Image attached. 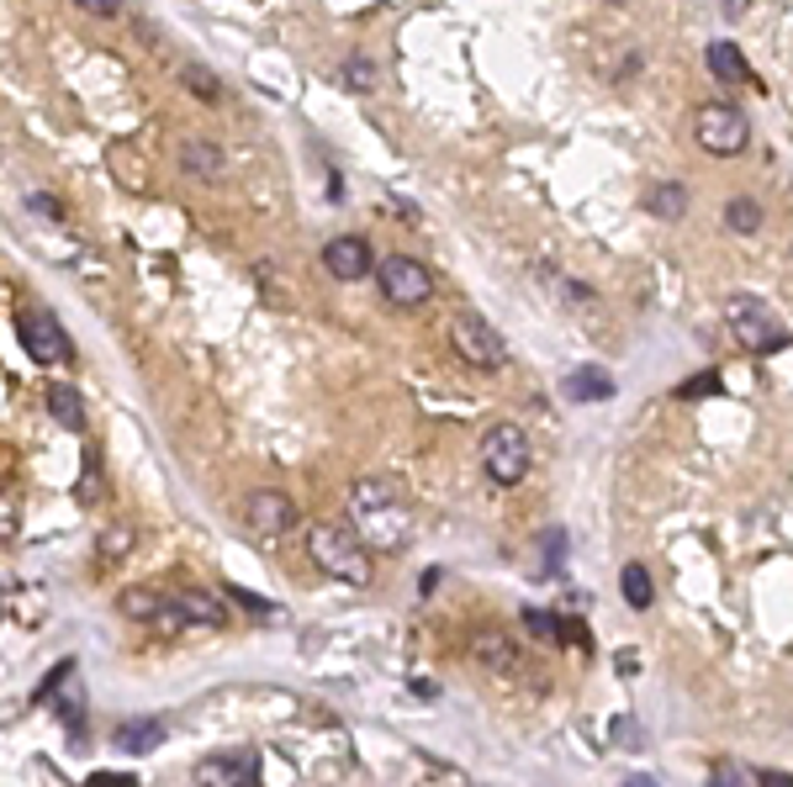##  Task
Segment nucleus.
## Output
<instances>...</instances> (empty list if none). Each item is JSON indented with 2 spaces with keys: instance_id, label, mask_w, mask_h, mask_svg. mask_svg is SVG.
<instances>
[{
  "instance_id": "f257e3e1",
  "label": "nucleus",
  "mask_w": 793,
  "mask_h": 787,
  "mask_svg": "<svg viewBox=\"0 0 793 787\" xmlns=\"http://www.w3.org/2000/svg\"><path fill=\"white\" fill-rule=\"evenodd\" d=\"M349 518H355L361 545L386 549V555H392V549H408V539H413V507L392 476L355 481V492H349Z\"/></svg>"
},
{
  "instance_id": "f03ea898",
  "label": "nucleus",
  "mask_w": 793,
  "mask_h": 787,
  "mask_svg": "<svg viewBox=\"0 0 793 787\" xmlns=\"http://www.w3.org/2000/svg\"><path fill=\"white\" fill-rule=\"evenodd\" d=\"M307 555L344 587H371V549L361 545V534H349L344 524L307 528Z\"/></svg>"
},
{
  "instance_id": "7ed1b4c3",
  "label": "nucleus",
  "mask_w": 793,
  "mask_h": 787,
  "mask_svg": "<svg viewBox=\"0 0 793 787\" xmlns=\"http://www.w3.org/2000/svg\"><path fill=\"white\" fill-rule=\"evenodd\" d=\"M529 460H534V450H529V433L519 423H492L481 433V465L498 486H519L529 476Z\"/></svg>"
},
{
  "instance_id": "20e7f679",
  "label": "nucleus",
  "mask_w": 793,
  "mask_h": 787,
  "mask_svg": "<svg viewBox=\"0 0 793 787\" xmlns=\"http://www.w3.org/2000/svg\"><path fill=\"white\" fill-rule=\"evenodd\" d=\"M693 138L703 154H714V159H735L745 144H751V122H745L741 106H703L693 117Z\"/></svg>"
},
{
  "instance_id": "39448f33",
  "label": "nucleus",
  "mask_w": 793,
  "mask_h": 787,
  "mask_svg": "<svg viewBox=\"0 0 793 787\" xmlns=\"http://www.w3.org/2000/svg\"><path fill=\"white\" fill-rule=\"evenodd\" d=\"M450 344H456V355L466 359V365H477V370H503V359H508L503 334H498L481 312H456Z\"/></svg>"
},
{
  "instance_id": "423d86ee",
  "label": "nucleus",
  "mask_w": 793,
  "mask_h": 787,
  "mask_svg": "<svg viewBox=\"0 0 793 787\" xmlns=\"http://www.w3.org/2000/svg\"><path fill=\"white\" fill-rule=\"evenodd\" d=\"M17 338H22V349L38 359V365H64V359H74L70 334H64V323H59L49 307L17 312Z\"/></svg>"
},
{
  "instance_id": "0eeeda50",
  "label": "nucleus",
  "mask_w": 793,
  "mask_h": 787,
  "mask_svg": "<svg viewBox=\"0 0 793 787\" xmlns=\"http://www.w3.org/2000/svg\"><path fill=\"white\" fill-rule=\"evenodd\" d=\"M376 281H382L392 307H424V302L434 296L429 270H424L418 260H408V254H392V260L376 264Z\"/></svg>"
},
{
  "instance_id": "6e6552de",
  "label": "nucleus",
  "mask_w": 793,
  "mask_h": 787,
  "mask_svg": "<svg viewBox=\"0 0 793 787\" xmlns=\"http://www.w3.org/2000/svg\"><path fill=\"white\" fill-rule=\"evenodd\" d=\"M730 328H735V338H741L751 355H772V349H783V323L772 317L762 302H751V296H735L730 302Z\"/></svg>"
},
{
  "instance_id": "1a4fd4ad",
  "label": "nucleus",
  "mask_w": 793,
  "mask_h": 787,
  "mask_svg": "<svg viewBox=\"0 0 793 787\" xmlns=\"http://www.w3.org/2000/svg\"><path fill=\"white\" fill-rule=\"evenodd\" d=\"M260 783V751H212L196 762V787H254Z\"/></svg>"
},
{
  "instance_id": "9d476101",
  "label": "nucleus",
  "mask_w": 793,
  "mask_h": 787,
  "mask_svg": "<svg viewBox=\"0 0 793 787\" xmlns=\"http://www.w3.org/2000/svg\"><path fill=\"white\" fill-rule=\"evenodd\" d=\"M243 524L254 528V534H286L291 524H296V502L286 497V492H270V486H260V492H249L243 497Z\"/></svg>"
},
{
  "instance_id": "9b49d317",
  "label": "nucleus",
  "mask_w": 793,
  "mask_h": 787,
  "mask_svg": "<svg viewBox=\"0 0 793 787\" xmlns=\"http://www.w3.org/2000/svg\"><path fill=\"white\" fill-rule=\"evenodd\" d=\"M323 270H328L334 281H365V275L376 270V254H371V243L365 239L338 233V239L323 243Z\"/></svg>"
},
{
  "instance_id": "f8f14e48",
  "label": "nucleus",
  "mask_w": 793,
  "mask_h": 787,
  "mask_svg": "<svg viewBox=\"0 0 793 787\" xmlns=\"http://www.w3.org/2000/svg\"><path fill=\"white\" fill-rule=\"evenodd\" d=\"M572 402H608L614 397V376L608 370H598V365H582V370H572L566 376V386H561Z\"/></svg>"
},
{
  "instance_id": "ddd939ff",
  "label": "nucleus",
  "mask_w": 793,
  "mask_h": 787,
  "mask_svg": "<svg viewBox=\"0 0 793 787\" xmlns=\"http://www.w3.org/2000/svg\"><path fill=\"white\" fill-rule=\"evenodd\" d=\"M159 739H165V718H127L117 730V751L148 756V751H159Z\"/></svg>"
},
{
  "instance_id": "4468645a",
  "label": "nucleus",
  "mask_w": 793,
  "mask_h": 787,
  "mask_svg": "<svg viewBox=\"0 0 793 787\" xmlns=\"http://www.w3.org/2000/svg\"><path fill=\"white\" fill-rule=\"evenodd\" d=\"M180 169L196 175V180H217V175H222V154H217V144H207V138H186V144H180Z\"/></svg>"
},
{
  "instance_id": "2eb2a0df",
  "label": "nucleus",
  "mask_w": 793,
  "mask_h": 787,
  "mask_svg": "<svg viewBox=\"0 0 793 787\" xmlns=\"http://www.w3.org/2000/svg\"><path fill=\"white\" fill-rule=\"evenodd\" d=\"M49 412H53V423L59 429H70V433H80L85 429V402H80V391L74 386H49Z\"/></svg>"
},
{
  "instance_id": "dca6fc26",
  "label": "nucleus",
  "mask_w": 793,
  "mask_h": 787,
  "mask_svg": "<svg viewBox=\"0 0 793 787\" xmlns=\"http://www.w3.org/2000/svg\"><path fill=\"white\" fill-rule=\"evenodd\" d=\"M703 59H709V74H714L720 85H745V80H751V70L741 64V49H735V43H709Z\"/></svg>"
},
{
  "instance_id": "f3484780",
  "label": "nucleus",
  "mask_w": 793,
  "mask_h": 787,
  "mask_svg": "<svg viewBox=\"0 0 793 787\" xmlns=\"http://www.w3.org/2000/svg\"><path fill=\"white\" fill-rule=\"evenodd\" d=\"M619 592H625V602L635 608V613H646L650 602H656V587H650V571H646V566H635V560H629L625 571H619Z\"/></svg>"
},
{
  "instance_id": "a211bd4d",
  "label": "nucleus",
  "mask_w": 793,
  "mask_h": 787,
  "mask_svg": "<svg viewBox=\"0 0 793 787\" xmlns=\"http://www.w3.org/2000/svg\"><path fill=\"white\" fill-rule=\"evenodd\" d=\"M646 207H650V217H667V222H677V217L688 212V191H682L677 180H661V186H650Z\"/></svg>"
},
{
  "instance_id": "6ab92c4d",
  "label": "nucleus",
  "mask_w": 793,
  "mask_h": 787,
  "mask_svg": "<svg viewBox=\"0 0 793 787\" xmlns=\"http://www.w3.org/2000/svg\"><path fill=\"white\" fill-rule=\"evenodd\" d=\"M117 608L127 613V619H159L165 597L148 592V587H127V592H117Z\"/></svg>"
},
{
  "instance_id": "aec40b11",
  "label": "nucleus",
  "mask_w": 793,
  "mask_h": 787,
  "mask_svg": "<svg viewBox=\"0 0 793 787\" xmlns=\"http://www.w3.org/2000/svg\"><path fill=\"white\" fill-rule=\"evenodd\" d=\"M724 228H730V233H757V228H762V207H757L751 196H735V201L724 207Z\"/></svg>"
},
{
  "instance_id": "412c9836",
  "label": "nucleus",
  "mask_w": 793,
  "mask_h": 787,
  "mask_svg": "<svg viewBox=\"0 0 793 787\" xmlns=\"http://www.w3.org/2000/svg\"><path fill=\"white\" fill-rule=\"evenodd\" d=\"M338 74H344V85H349V91H371V85H376V64H371L365 53H349Z\"/></svg>"
},
{
  "instance_id": "4be33fe9",
  "label": "nucleus",
  "mask_w": 793,
  "mask_h": 787,
  "mask_svg": "<svg viewBox=\"0 0 793 787\" xmlns=\"http://www.w3.org/2000/svg\"><path fill=\"white\" fill-rule=\"evenodd\" d=\"M524 623H529V634H534V640L561 644V619H555L551 608H524Z\"/></svg>"
},
{
  "instance_id": "5701e85b",
  "label": "nucleus",
  "mask_w": 793,
  "mask_h": 787,
  "mask_svg": "<svg viewBox=\"0 0 793 787\" xmlns=\"http://www.w3.org/2000/svg\"><path fill=\"white\" fill-rule=\"evenodd\" d=\"M561 566H566V528H545V566L540 571L561 576Z\"/></svg>"
},
{
  "instance_id": "b1692460",
  "label": "nucleus",
  "mask_w": 793,
  "mask_h": 787,
  "mask_svg": "<svg viewBox=\"0 0 793 787\" xmlns=\"http://www.w3.org/2000/svg\"><path fill=\"white\" fill-rule=\"evenodd\" d=\"M74 497H80V502H96L101 497V460H96V450H85V471H80Z\"/></svg>"
},
{
  "instance_id": "393cba45",
  "label": "nucleus",
  "mask_w": 793,
  "mask_h": 787,
  "mask_svg": "<svg viewBox=\"0 0 793 787\" xmlns=\"http://www.w3.org/2000/svg\"><path fill=\"white\" fill-rule=\"evenodd\" d=\"M101 560H112V555H127V549H133V528L127 524H117V528H106V534H101Z\"/></svg>"
},
{
  "instance_id": "a878e982",
  "label": "nucleus",
  "mask_w": 793,
  "mask_h": 787,
  "mask_svg": "<svg viewBox=\"0 0 793 787\" xmlns=\"http://www.w3.org/2000/svg\"><path fill=\"white\" fill-rule=\"evenodd\" d=\"M714 391H720V376H714V370H703V376H693V381H682V386H677V397H682V402H698V397H714Z\"/></svg>"
},
{
  "instance_id": "bb28decb",
  "label": "nucleus",
  "mask_w": 793,
  "mask_h": 787,
  "mask_svg": "<svg viewBox=\"0 0 793 787\" xmlns=\"http://www.w3.org/2000/svg\"><path fill=\"white\" fill-rule=\"evenodd\" d=\"M222 592H228V602H239L243 613H254V619H270V613H275V602H264V597L243 592V587H222Z\"/></svg>"
},
{
  "instance_id": "cd10ccee",
  "label": "nucleus",
  "mask_w": 793,
  "mask_h": 787,
  "mask_svg": "<svg viewBox=\"0 0 793 787\" xmlns=\"http://www.w3.org/2000/svg\"><path fill=\"white\" fill-rule=\"evenodd\" d=\"M64 676H74V661H59V667L43 676V688L32 692V703H53V692H59V682H64Z\"/></svg>"
},
{
  "instance_id": "c85d7f7f",
  "label": "nucleus",
  "mask_w": 793,
  "mask_h": 787,
  "mask_svg": "<svg viewBox=\"0 0 793 787\" xmlns=\"http://www.w3.org/2000/svg\"><path fill=\"white\" fill-rule=\"evenodd\" d=\"M186 85H191L196 96L222 101V85H217V74H207V70H186Z\"/></svg>"
},
{
  "instance_id": "c756f323",
  "label": "nucleus",
  "mask_w": 793,
  "mask_h": 787,
  "mask_svg": "<svg viewBox=\"0 0 793 787\" xmlns=\"http://www.w3.org/2000/svg\"><path fill=\"white\" fill-rule=\"evenodd\" d=\"M74 6H80L85 17H101V22H106V17H122V0H74Z\"/></svg>"
},
{
  "instance_id": "7c9ffc66",
  "label": "nucleus",
  "mask_w": 793,
  "mask_h": 787,
  "mask_svg": "<svg viewBox=\"0 0 793 787\" xmlns=\"http://www.w3.org/2000/svg\"><path fill=\"white\" fill-rule=\"evenodd\" d=\"M709 787H751V777H745L741 766H720V772L709 777Z\"/></svg>"
},
{
  "instance_id": "2f4dec72",
  "label": "nucleus",
  "mask_w": 793,
  "mask_h": 787,
  "mask_svg": "<svg viewBox=\"0 0 793 787\" xmlns=\"http://www.w3.org/2000/svg\"><path fill=\"white\" fill-rule=\"evenodd\" d=\"M85 787H138V777H127V772H96Z\"/></svg>"
},
{
  "instance_id": "473e14b6",
  "label": "nucleus",
  "mask_w": 793,
  "mask_h": 787,
  "mask_svg": "<svg viewBox=\"0 0 793 787\" xmlns=\"http://www.w3.org/2000/svg\"><path fill=\"white\" fill-rule=\"evenodd\" d=\"M757 787H793V777H789V772H762V777H757Z\"/></svg>"
},
{
  "instance_id": "72a5a7b5",
  "label": "nucleus",
  "mask_w": 793,
  "mask_h": 787,
  "mask_svg": "<svg viewBox=\"0 0 793 787\" xmlns=\"http://www.w3.org/2000/svg\"><path fill=\"white\" fill-rule=\"evenodd\" d=\"M32 207H38L43 217H64V212H59V201H53V196H32Z\"/></svg>"
},
{
  "instance_id": "f704fd0d",
  "label": "nucleus",
  "mask_w": 793,
  "mask_h": 787,
  "mask_svg": "<svg viewBox=\"0 0 793 787\" xmlns=\"http://www.w3.org/2000/svg\"><path fill=\"white\" fill-rule=\"evenodd\" d=\"M625 787H650V783H646V777H629V783H625Z\"/></svg>"
}]
</instances>
